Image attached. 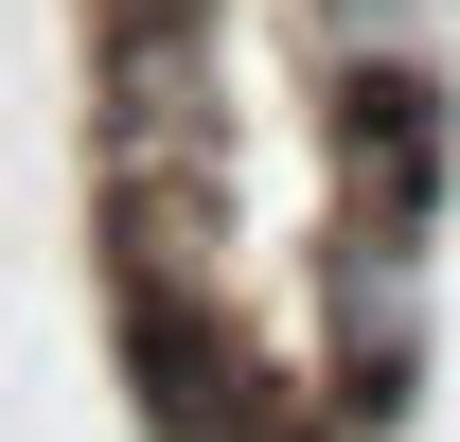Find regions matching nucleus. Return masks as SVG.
<instances>
[{
    "label": "nucleus",
    "mask_w": 460,
    "mask_h": 442,
    "mask_svg": "<svg viewBox=\"0 0 460 442\" xmlns=\"http://www.w3.org/2000/svg\"><path fill=\"white\" fill-rule=\"evenodd\" d=\"M124 372H142V425L160 442H301L248 372V336L195 319V283H124Z\"/></svg>",
    "instance_id": "nucleus-1"
},
{
    "label": "nucleus",
    "mask_w": 460,
    "mask_h": 442,
    "mask_svg": "<svg viewBox=\"0 0 460 442\" xmlns=\"http://www.w3.org/2000/svg\"><path fill=\"white\" fill-rule=\"evenodd\" d=\"M337 195L372 230H425V213H443V89H425L407 54H372L337 89Z\"/></svg>",
    "instance_id": "nucleus-2"
},
{
    "label": "nucleus",
    "mask_w": 460,
    "mask_h": 442,
    "mask_svg": "<svg viewBox=\"0 0 460 442\" xmlns=\"http://www.w3.org/2000/svg\"><path fill=\"white\" fill-rule=\"evenodd\" d=\"M89 36H213V0H89Z\"/></svg>",
    "instance_id": "nucleus-3"
},
{
    "label": "nucleus",
    "mask_w": 460,
    "mask_h": 442,
    "mask_svg": "<svg viewBox=\"0 0 460 442\" xmlns=\"http://www.w3.org/2000/svg\"><path fill=\"white\" fill-rule=\"evenodd\" d=\"M319 18H337V36H390V18H407V0H319Z\"/></svg>",
    "instance_id": "nucleus-4"
}]
</instances>
